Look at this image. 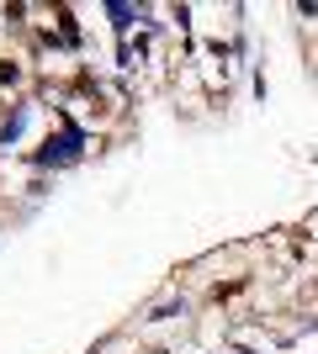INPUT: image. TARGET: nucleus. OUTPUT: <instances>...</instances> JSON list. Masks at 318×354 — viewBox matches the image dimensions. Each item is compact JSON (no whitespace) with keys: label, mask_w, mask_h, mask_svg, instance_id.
Masks as SVG:
<instances>
[{"label":"nucleus","mask_w":318,"mask_h":354,"mask_svg":"<svg viewBox=\"0 0 318 354\" xmlns=\"http://www.w3.org/2000/svg\"><path fill=\"white\" fill-rule=\"evenodd\" d=\"M75 153H80V133L64 127V138H48V148L37 153V164H64V159H75Z\"/></svg>","instance_id":"f257e3e1"},{"label":"nucleus","mask_w":318,"mask_h":354,"mask_svg":"<svg viewBox=\"0 0 318 354\" xmlns=\"http://www.w3.org/2000/svg\"><path fill=\"white\" fill-rule=\"evenodd\" d=\"M0 85H16V64H0Z\"/></svg>","instance_id":"f03ea898"}]
</instances>
